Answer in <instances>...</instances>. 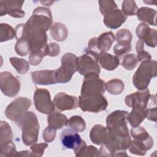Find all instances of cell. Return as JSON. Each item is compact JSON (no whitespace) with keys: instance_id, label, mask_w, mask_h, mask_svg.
<instances>
[{"instance_id":"7402d4cb","label":"cell","mask_w":157,"mask_h":157,"mask_svg":"<svg viewBox=\"0 0 157 157\" xmlns=\"http://www.w3.org/2000/svg\"><path fill=\"white\" fill-rule=\"evenodd\" d=\"M115 39L114 34L111 31L101 34L97 37L96 45L98 52H106L109 50Z\"/></svg>"},{"instance_id":"8992f818","label":"cell","mask_w":157,"mask_h":157,"mask_svg":"<svg viewBox=\"0 0 157 157\" xmlns=\"http://www.w3.org/2000/svg\"><path fill=\"white\" fill-rule=\"evenodd\" d=\"M52 23V14L50 9L38 7L33 12L26 24L35 29L47 32Z\"/></svg>"},{"instance_id":"ba28073f","label":"cell","mask_w":157,"mask_h":157,"mask_svg":"<svg viewBox=\"0 0 157 157\" xmlns=\"http://www.w3.org/2000/svg\"><path fill=\"white\" fill-rule=\"evenodd\" d=\"M78 106L83 112L98 113L105 110L108 106V101L102 94L88 97H78Z\"/></svg>"},{"instance_id":"2e32d148","label":"cell","mask_w":157,"mask_h":157,"mask_svg":"<svg viewBox=\"0 0 157 157\" xmlns=\"http://www.w3.org/2000/svg\"><path fill=\"white\" fill-rule=\"evenodd\" d=\"M136 33L137 36L150 47H155L157 45V33L155 29H151L145 23H140L136 28Z\"/></svg>"},{"instance_id":"3957f363","label":"cell","mask_w":157,"mask_h":157,"mask_svg":"<svg viewBox=\"0 0 157 157\" xmlns=\"http://www.w3.org/2000/svg\"><path fill=\"white\" fill-rule=\"evenodd\" d=\"M156 61L151 60L142 62L132 77V83L139 90L147 89L151 79L157 75Z\"/></svg>"},{"instance_id":"6da1fadb","label":"cell","mask_w":157,"mask_h":157,"mask_svg":"<svg viewBox=\"0 0 157 157\" xmlns=\"http://www.w3.org/2000/svg\"><path fill=\"white\" fill-rule=\"evenodd\" d=\"M128 113L127 111L117 110L107 115L106 128L110 139L123 138L129 136L127 125Z\"/></svg>"},{"instance_id":"7c38bea8","label":"cell","mask_w":157,"mask_h":157,"mask_svg":"<svg viewBox=\"0 0 157 157\" xmlns=\"http://www.w3.org/2000/svg\"><path fill=\"white\" fill-rule=\"evenodd\" d=\"M0 88L5 96L14 97L20 91V82L10 72H2L0 74Z\"/></svg>"},{"instance_id":"b9f144b4","label":"cell","mask_w":157,"mask_h":157,"mask_svg":"<svg viewBox=\"0 0 157 157\" xmlns=\"http://www.w3.org/2000/svg\"><path fill=\"white\" fill-rule=\"evenodd\" d=\"M48 147V144L46 143L34 144L31 145L30 149L31 150L32 156L40 157L42 156L44 153L45 150Z\"/></svg>"},{"instance_id":"7bdbcfd3","label":"cell","mask_w":157,"mask_h":157,"mask_svg":"<svg viewBox=\"0 0 157 157\" xmlns=\"http://www.w3.org/2000/svg\"><path fill=\"white\" fill-rule=\"evenodd\" d=\"M131 44H117L113 47V52L117 56L124 55L131 50Z\"/></svg>"},{"instance_id":"bcb514c9","label":"cell","mask_w":157,"mask_h":157,"mask_svg":"<svg viewBox=\"0 0 157 157\" xmlns=\"http://www.w3.org/2000/svg\"><path fill=\"white\" fill-rule=\"evenodd\" d=\"M146 117L151 121H156L157 120V109L156 107H150L145 109Z\"/></svg>"},{"instance_id":"9c48e42d","label":"cell","mask_w":157,"mask_h":157,"mask_svg":"<svg viewBox=\"0 0 157 157\" xmlns=\"http://www.w3.org/2000/svg\"><path fill=\"white\" fill-rule=\"evenodd\" d=\"M31 105L30 99L19 97L7 105L5 110V115L9 120L17 122L27 112Z\"/></svg>"},{"instance_id":"9a60e30c","label":"cell","mask_w":157,"mask_h":157,"mask_svg":"<svg viewBox=\"0 0 157 157\" xmlns=\"http://www.w3.org/2000/svg\"><path fill=\"white\" fill-rule=\"evenodd\" d=\"M53 102L60 111L74 110L78 106V99L76 96L68 95L63 92L58 93L55 96Z\"/></svg>"},{"instance_id":"83f0119b","label":"cell","mask_w":157,"mask_h":157,"mask_svg":"<svg viewBox=\"0 0 157 157\" xmlns=\"http://www.w3.org/2000/svg\"><path fill=\"white\" fill-rule=\"evenodd\" d=\"M124 88L123 82L118 78L110 80L105 83V90L111 94H120L123 92Z\"/></svg>"},{"instance_id":"d6986e66","label":"cell","mask_w":157,"mask_h":157,"mask_svg":"<svg viewBox=\"0 0 157 157\" xmlns=\"http://www.w3.org/2000/svg\"><path fill=\"white\" fill-rule=\"evenodd\" d=\"M90 137L91 141L96 145L106 143L109 137L107 128L101 124L93 126L90 132Z\"/></svg>"},{"instance_id":"f35d334b","label":"cell","mask_w":157,"mask_h":157,"mask_svg":"<svg viewBox=\"0 0 157 157\" xmlns=\"http://www.w3.org/2000/svg\"><path fill=\"white\" fill-rule=\"evenodd\" d=\"M99 10L102 15H104L107 13L118 9V7L114 1L110 0H102L99 1Z\"/></svg>"},{"instance_id":"ab89813d","label":"cell","mask_w":157,"mask_h":157,"mask_svg":"<svg viewBox=\"0 0 157 157\" xmlns=\"http://www.w3.org/2000/svg\"><path fill=\"white\" fill-rule=\"evenodd\" d=\"M138 62L139 61L134 54H128L123 58L121 65L126 70L130 71L134 69L137 66Z\"/></svg>"},{"instance_id":"1f68e13d","label":"cell","mask_w":157,"mask_h":157,"mask_svg":"<svg viewBox=\"0 0 157 157\" xmlns=\"http://www.w3.org/2000/svg\"><path fill=\"white\" fill-rule=\"evenodd\" d=\"M15 50L20 56H26L31 52L30 44L27 39L21 37L17 40L15 45Z\"/></svg>"},{"instance_id":"484cf974","label":"cell","mask_w":157,"mask_h":157,"mask_svg":"<svg viewBox=\"0 0 157 157\" xmlns=\"http://www.w3.org/2000/svg\"><path fill=\"white\" fill-rule=\"evenodd\" d=\"M145 118V109L144 110L139 108H132L131 112L128 113L127 120L130 123L131 126L134 128L139 126Z\"/></svg>"},{"instance_id":"603a6c76","label":"cell","mask_w":157,"mask_h":157,"mask_svg":"<svg viewBox=\"0 0 157 157\" xmlns=\"http://www.w3.org/2000/svg\"><path fill=\"white\" fill-rule=\"evenodd\" d=\"M156 13L157 12L155 9L147 7H142L138 9L136 15L140 21L150 25L156 26Z\"/></svg>"},{"instance_id":"e575fe53","label":"cell","mask_w":157,"mask_h":157,"mask_svg":"<svg viewBox=\"0 0 157 157\" xmlns=\"http://www.w3.org/2000/svg\"><path fill=\"white\" fill-rule=\"evenodd\" d=\"M132 35L130 31L127 29L118 30L116 33L115 39L119 44H131Z\"/></svg>"},{"instance_id":"ac0fdd59","label":"cell","mask_w":157,"mask_h":157,"mask_svg":"<svg viewBox=\"0 0 157 157\" xmlns=\"http://www.w3.org/2000/svg\"><path fill=\"white\" fill-rule=\"evenodd\" d=\"M127 17L119 9L112 10L104 15V23L109 28L115 29L121 26Z\"/></svg>"},{"instance_id":"8fae6325","label":"cell","mask_w":157,"mask_h":157,"mask_svg":"<svg viewBox=\"0 0 157 157\" xmlns=\"http://www.w3.org/2000/svg\"><path fill=\"white\" fill-rule=\"evenodd\" d=\"M60 140L63 147L66 149H72L75 155L86 145V142L81 139L80 136L71 128L63 131Z\"/></svg>"},{"instance_id":"5bb4252c","label":"cell","mask_w":157,"mask_h":157,"mask_svg":"<svg viewBox=\"0 0 157 157\" xmlns=\"http://www.w3.org/2000/svg\"><path fill=\"white\" fill-rule=\"evenodd\" d=\"M23 1H0V15L6 14L13 18H22L25 12L21 9Z\"/></svg>"},{"instance_id":"4fadbf2b","label":"cell","mask_w":157,"mask_h":157,"mask_svg":"<svg viewBox=\"0 0 157 157\" xmlns=\"http://www.w3.org/2000/svg\"><path fill=\"white\" fill-rule=\"evenodd\" d=\"M150 91L147 88L141 91H137L126 96L124 102L131 108L146 109L150 99Z\"/></svg>"},{"instance_id":"5b68a950","label":"cell","mask_w":157,"mask_h":157,"mask_svg":"<svg viewBox=\"0 0 157 157\" xmlns=\"http://www.w3.org/2000/svg\"><path fill=\"white\" fill-rule=\"evenodd\" d=\"M99 54L95 52L85 50V53L78 58L77 71L79 74L84 76L91 73L99 75Z\"/></svg>"},{"instance_id":"44dd1931","label":"cell","mask_w":157,"mask_h":157,"mask_svg":"<svg viewBox=\"0 0 157 157\" xmlns=\"http://www.w3.org/2000/svg\"><path fill=\"white\" fill-rule=\"evenodd\" d=\"M131 134L134 139L138 140L145 144L149 150L153 146V140L152 137L144 127L138 126L132 128L131 129Z\"/></svg>"},{"instance_id":"7a4b0ae2","label":"cell","mask_w":157,"mask_h":157,"mask_svg":"<svg viewBox=\"0 0 157 157\" xmlns=\"http://www.w3.org/2000/svg\"><path fill=\"white\" fill-rule=\"evenodd\" d=\"M17 124L22 131V140L26 146L37 142L39 131V124L37 117L33 112H26Z\"/></svg>"},{"instance_id":"d590c367","label":"cell","mask_w":157,"mask_h":157,"mask_svg":"<svg viewBox=\"0 0 157 157\" xmlns=\"http://www.w3.org/2000/svg\"><path fill=\"white\" fill-rule=\"evenodd\" d=\"M136 50L137 53V58L139 61L144 62L150 61L151 58V56L149 52L144 50V42L142 40H139L136 43Z\"/></svg>"},{"instance_id":"f546056e","label":"cell","mask_w":157,"mask_h":157,"mask_svg":"<svg viewBox=\"0 0 157 157\" xmlns=\"http://www.w3.org/2000/svg\"><path fill=\"white\" fill-rule=\"evenodd\" d=\"M9 61L12 66L20 74H26L29 69V64L25 59L11 57L9 58Z\"/></svg>"},{"instance_id":"f6af8a7d","label":"cell","mask_w":157,"mask_h":157,"mask_svg":"<svg viewBox=\"0 0 157 157\" xmlns=\"http://www.w3.org/2000/svg\"><path fill=\"white\" fill-rule=\"evenodd\" d=\"M47 55L51 57L58 56L60 53V47L59 45L55 42H52L47 45Z\"/></svg>"},{"instance_id":"e0dca14e","label":"cell","mask_w":157,"mask_h":157,"mask_svg":"<svg viewBox=\"0 0 157 157\" xmlns=\"http://www.w3.org/2000/svg\"><path fill=\"white\" fill-rule=\"evenodd\" d=\"M32 80L35 84L41 85H53L58 83L55 70H42L34 71L31 74Z\"/></svg>"},{"instance_id":"30bf717a","label":"cell","mask_w":157,"mask_h":157,"mask_svg":"<svg viewBox=\"0 0 157 157\" xmlns=\"http://www.w3.org/2000/svg\"><path fill=\"white\" fill-rule=\"evenodd\" d=\"M34 102L36 109L42 113L49 115L55 111V105L51 100L48 90L44 88L37 89L34 93Z\"/></svg>"},{"instance_id":"60d3db41","label":"cell","mask_w":157,"mask_h":157,"mask_svg":"<svg viewBox=\"0 0 157 157\" xmlns=\"http://www.w3.org/2000/svg\"><path fill=\"white\" fill-rule=\"evenodd\" d=\"M76 156H99V151L93 145L84 146L75 155Z\"/></svg>"},{"instance_id":"ee69618b","label":"cell","mask_w":157,"mask_h":157,"mask_svg":"<svg viewBox=\"0 0 157 157\" xmlns=\"http://www.w3.org/2000/svg\"><path fill=\"white\" fill-rule=\"evenodd\" d=\"M56 129L50 126H48L43 132V134H42L43 139L46 142H49V143L52 142L55 140L56 137Z\"/></svg>"},{"instance_id":"4dcf8cb0","label":"cell","mask_w":157,"mask_h":157,"mask_svg":"<svg viewBox=\"0 0 157 157\" xmlns=\"http://www.w3.org/2000/svg\"><path fill=\"white\" fill-rule=\"evenodd\" d=\"M16 37L15 30L7 23L0 25V41L3 42L12 39Z\"/></svg>"},{"instance_id":"d6a6232c","label":"cell","mask_w":157,"mask_h":157,"mask_svg":"<svg viewBox=\"0 0 157 157\" xmlns=\"http://www.w3.org/2000/svg\"><path fill=\"white\" fill-rule=\"evenodd\" d=\"M148 150L149 148L145 144L136 139L131 140L129 147V150L131 153L140 156L145 155Z\"/></svg>"},{"instance_id":"c3c4849f","label":"cell","mask_w":157,"mask_h":157,"mask_svg":"<svg viewBox=\"0 0 157 157\" xmlns=\"http://www.w3.org/2000/svg\"><path fill=\"white\" fill-rule=\"evenodd\" d=\"M40 2L45 4V6H51V4L53 2V1H44V2L40 1Z\"/></svg>"},{"instance_id":"277c9868","label":"cell","mask_w":157,"mask_h":157,"mask_svg":"<svg viewBox=\"0 0 157 157\" xmlns=\"http://www.w3.org/2000/svg\"><path fill=\"white\" fill-rule=\"evenodd\" d=\"M77 60L78 57L72 53H66L62 56L61 66L55 69L58 83H65L71 80L77 71Z\"/></svg>"},{"instance_id":"836d02e7","label":"cell","mask_w":157,"mask_h":157,"mask_svg":"<svg viewBox=\"0 0 157 157\" xmlns=\"http://www.w3.org/2000/svg\"><path fill=\"white\" fill-rule=\"evenodd\" d=\"M47 45L42 49L32 52L29 54V61L31 65H38L42 61V58L46 55H47Z\"/></svg>"},{"instance_id":"ffe728a7","label":"cell","mask_w":157,"mask_h":157,"mask_svg":"<svg viewBox=\"0 0 157 157\" xmlns=\"http://www.w3.org/2000/svg\"><path fill=\"white\" fill-rule=\"evenodd\" d=\"M99 62L101 66L107 71H113L120 64V59L118 56L106 52L99 53Z\"/></svg>"},{"instance_id":"8d00e7d4","label":"cell","mask_w":157,"mask_h":157,"mask_svg":"<svg viewBox=\"0 0 157 157\" xmlns=\"http://www.w3.org/2000/svg\"><path fill=\"white\" fill-rule=\"evenodd\" d=\"M122 12L126 16H132L136 15L139 9L134 1L124 0L122 3Z\"/></svg>"},{"instance_id":"4316f807","label":"cell","mask_w":157,"mask_h":157,"mask_svg":"<svg viewBox=\"0 0 157 157\" xmlns=\"http://www.w3.org/2000/svg\"><path fill=\"white\" fill-rule=\"evenodd\" d=\"M13 133L10 126L4 121L0 123V145L12 141Z\"/></svg>"},{"instance_id":"7dc6e473","label":"cell","mask_w":157,"mask_h":157,"mask_svg":"<svg viewBox=\"0 0 157 157\" xmlns=\"http://www.w3.org/2000/svg\"><path fill=\"white\" fill-rule=\"evenodd\" d=\"M15 156H32L31 151L29 150H23L17 151Z\"/></svg>"},{"instance_id":"74e56055","label":"cell","mask_w":157,"mask_h":157,"mask_svg":"<svg viewBox=\"0 0 157 157\" xmlns=\"http://www.w3.org/2000/svg\"><path fill=\"white\" fill-rule=\"evenodd\" d=\"M1 154L0 156H15L17 151L16 147L12 141H10L6 144L0 145Z\"/></svg>"},{"instance_id":"d4e9b609","label":"cell","mask_w":157,"mask_h":157,"mask_svg":"<svg viewBox=\"0 0 157 157\" xmlns=\"http://www.w3.org/2000/svg\"><path fill=\"white\" fill-rule=\"evenodd\" d=\"M50 31L52 38L58 42L66 40L68 35L67 28L61 23H55L52 25Z\"/></svg>"},{"instance_id":"f1b7e54d","label":"cell","mask_w":157,"mask_h":157,"mask_svg":"<svg viewBox=\"0 0 157 157\" xmlns=\"http://www.w3.org/2000/svg\"><path fill=\"white\" fill-rule=\"evenodd\" d=\"M67 126L75 132H78L84 131L86 128V123L85 120L82 117L78 115L71 117L68 120Z\"/></svg>"},{"instance_id":"52a82bcc","label":"cell","mask_w":157,"mask_h":157,"mask_svg":"<svg viewBox=\"0 0 157 157\" xmlns=\"http://www.w3.org/2000/svg\"><path fill=\"white\" fill-rule=\"evenodd\" d=\"M105 91V83L99 78V75L91 73L85 76L81 88L82 97L103 94Z\"/></svg>"},{"instance_id":"cb8c5ba5","label":"cell","mask_w":157,"mask_h":157,"mask_svg":"<svg viewBox=\"0 0 157 157\" xmlns=\"http://www.w3.org/2000/svg\"><path fill=\"white\" fill-rule=\"evenodd\" d=\"M47 121L48 126L52 127L56 130L60 129L64 126H67L68 122L67 117L58 112H53L49 114L47 117Z\"/></svg>"}]
</instances>
